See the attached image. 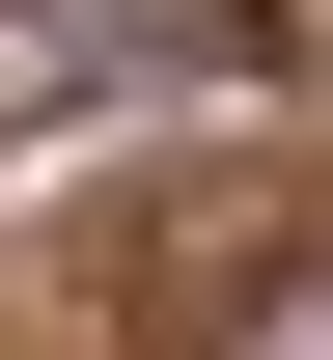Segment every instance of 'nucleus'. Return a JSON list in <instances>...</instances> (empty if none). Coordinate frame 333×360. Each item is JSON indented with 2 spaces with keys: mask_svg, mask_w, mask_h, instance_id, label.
Instances as JSON below:
<instances>
[{
  "mask_svg": "<svg viewBox=\"0 0 333 360\" xmlns=\"http://www.w3.org/2000/svg\"><path fill=\"white\" fill-rule=\"evenodd\" d=\"M222 360H333V277L278 250V277H250V305H222Z\"/></svg>",
  "mask_w": 333,
  "mask_h": 360,
  "instance_id": "obj_1",
  "label": "nucleus"
}]
</instances>
